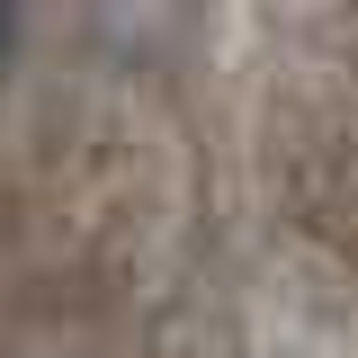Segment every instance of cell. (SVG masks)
Masks as SVG:
<instances>
[{
	"label": "cell",
	"mask_w": 358,
	"mask_h": 358,
	"mask_svg": "<svg viewBox=\"0 0 358 358\" xmlns=\"http://www.w3.org/2000/svg\"><path fill=\"white\" fill-rule=\"evenodd\" d=\"M9 63H18V0H0V81H9Z\"/></svg>",
	"instance_id": "1"
}]
</instances>
